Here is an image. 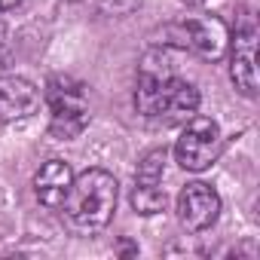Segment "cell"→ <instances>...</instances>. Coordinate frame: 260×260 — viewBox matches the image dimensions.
Returning a JSON list of instances; mask_svg holds the SVG:
<instances>
[{
  "instance_id": "8fae6325",
  "label": "cell",
  "mask_w": 260,
  "mask_h": 260,
  "mask_svg": "<svg viewBox=\"0 0 260 260\" xmlns=\"http://www.w3.org/2000/svg\"><path fill=\"white\" fill-rule=\"evenodd\" d=\"M166 156H169L166 147L147 150V153L141 156V162H138L135 181H162V175H166Z\"/></svg>"
},
{
  "instance_id": "ba28073f",
  "label": "cell",
  "mask_w": 260,
  "mask_h": 260,
  "mask_svg": "<svg viewBox=\"0 0 260 260\" xmlns=\"http://www.w3.org/2000/svg\"><path fill=\"white\" fill-rule=\"evenodd\" d=\"M40 104V92L31 80L25 77H0V119L13 122V119H25L37 110Z\"/></svg>"
},
{
  "instance_id": "52a82bcc",
  "label": "cell",
  "mask_w": 260,
  "mask_h": 260,
  "mask_svg": "<svg viewBox=\"0 0 260 260\" xmlns=\"http://www.w3.org/2000/svg\"><path fill=\"white\" fill-rule=\"evenodd\" d=\"M230 80L245 98L257 95V34L254 28L236 31L233 55H230Z\"/></svg>"
},
{
  "instance_id": "7a4b0ae2",
  "label": "cell",
  "mask_w": 260,
  "mask_h": 260,
  "mask_svg": "<svg viewBox=\"0 0 260 260\" xmlns=\"http://www.w3.org/2000/svg\"><path fill=\"white\" fill-rule=\"evenodd\" d=\"M135 110L144 116H159L166 122H187L199 110V89L175 74L141 71L135 89Z\"/></svg>"
},
{
  "instance_id": "9c48e42d",
  "label": "cell",
  "mask_w": 260,
  "mask_h": 260,
  "mask_svg": "<svg viewBox=\"0 0 260 260\" xmlns=\"http://www.w3.org/2000/svg\"><path fill=\"white\" fill-rule=\"evenodd\" d=\"M71 184H74L71 166L64 159H49L40 166V172L34 178V193L46 208H61L71 193Z\"/></svg>"
},
{
  "instance_id": "5b68a950",
  "label": "cell",
  "mask_w": 260,
  "mask_h": 260,
  "mask_svg": "<svg viewBox=\"0 0 260 260\" xmlns=\"http://www.w3.org/2000/svg\"><path fill=\"white\" fill-rule=\"evenodd\" d=\"M175 34L184 49L196 52L205 61H220L230 49V28L217 16H190L175 25Z\"/></svg>"
},
{
  "instance_id": "9a60e30c",
  "label": "cell",
  "mask_w": 260,
  "mask_h": 260,
  "mask_svg": "<svg viewBox=\"0 0 260 260\" xmlns=\"http://www.w3.org/2000/svg\"><path fill=\"white\" fill-rule=\"evenodd\" d=\"M181 4H187V7H199L202 0H181Z\"/></svg>"
},
{
  "instance_id": "277c9868",
  "label": "cell",
  "mask_w": 260,
  "mask_h": 260,
  "mask_svg": "<svg viewBox=\"0 0 260 260\" xmlns=\"http://www.w3.org/2000/svg\"><path fill=\"white\" fill-rule=\"evenodd\" d=\"M89 125V107L83 101V89L68 80H52L49 86V135L58 141H74Z\"/></svg>"
},
{
  "instance_id": "5bb4252c",
  "label": "cell",
  "mask_w": 260,
  "mask_h": 260,
  "mask_svg": "<svg viewBox=\"0 0 260 260\" xmlns=\"http://www.w3.org/2000/svg\"><path fill=\"white\" fill-rule=\"evenodd\" d=\"M22 4V0H0V13H10V10H16Z\"/></svg>"
},
{
  "instance_id": "7c38bea8",
  "label": "cell",
  "mask_w": 260,
  "mask_h": 260,
  "mask_svg": "<svg viewBox=\"0 0 260 260\" xmlns=\"http://www.w3.org/2000/svg\"><path fill=\"white\" fill-rule=\"evenodd\" d=\"M141 4V0H101V7L107 13H128V10H135Z\"/></svg>"
},
{
  "instance_id": "4fadbf2b",
  "label": "cell",
  "mask_w": 260,
  "mask_h": 260,
  "mask_svg": "<svg viewBox=\"0 0 260 260\" xmlns=\"http://www.w3.org/2000/svg\"><path fill=\"white\" fill-rule=\"evenodd\" d=\"M7 37H10V31H7V22L0 19V68H4V61H7Z\"/></svg>"
},
{
  "instance_id": "6da1fadb",
  "label": "cell",
  "mask_w": 260,
  "mask_h": 260,
  "mask_svg": "<svg viewBox=\"0 0 260 260\" xmlns=\"http://www.w3.org/2000/svg\"><path fill=\"white\" fill-rule=\"evenodd\" d=\"M116 196H119V187H116V178L110 172L86 169L83 175H77L71 184V193L61 205L71 230L80 236L101 233L116 211Z\"/></svg>"
},
{
  "instance_id": "3957f363",
  "label": "cell",
  "mask_w": 260,
  "mask_h": 260,
  "mask_svg": "<svg viewBox=\"0 0 260 260\" xmlns=\"http://www.w3.org/2000/svg\"><path fill=\"white\" fill-rule=\"evenodd\" d=\"M223 150L220 125L208 116H190L175 144V159L184 172H205L217 162Z\"/></svg>"
},
{
  "instance_id": "8992f818",
  "label": "cell",
  "mask_w": 260,
  "mask_h": 260,
  "mask_svg": "<svg viewBox=\"0 0 260 260\" xmlns=\"http://www.w3.org/2000/svg\"><path fill=\"white\" fill-rule=\"evenodd\" d=\"M217 217H220V196L208 184L193 181L178 193V220L190 233L211 230L217 223Z\"/></svg>"
},
{
  "instance_id": "30bf717a",
  "label": "cell",
  "mask_w": 260,
  "mask_h": 260,
  "mask_svg": "<svg viewBox=\"0 0 260 260\" xmlns=\"http://www.w3.org/2000/svg\"><path fill=\"white\" fill-rule=\"evenodd\" d=\"M132 208L138 214H156L166 208V187L162 181H135L132 187Z\"/></svg>"
}]
</instances>
